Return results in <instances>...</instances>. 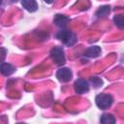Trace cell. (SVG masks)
<instances>
[{"label": "cell", "instance_id": "obj_14", "mask_svg": "<svg viewBox=\"0 0 124 124\" xmlns=\"http://www.w3.org/2000/svg\"><path fill=\"white\" fill-rule=\"evenodd\" d=\"M45 1H46V3H48V4H50V3H52V1H53V0H45Z\"/></svg>", "mask_w": 124, "mask_h": 124}, {"label": "cell", "instance_id": "obj_4", "mask_svg": "<svg viewBox=\"0 0 124 124\" xmlns=\"http://www.w3.org/2000/svg\"><path fill=\"white\" fill-rule=\"evenodd\" d=\"M74 87H75V91L78 94H82V93H85L89 90V84L87 81H85L84 79L82 78H78L75 81V84H74Z\"/></svg>", "mask_w": 124, "mask_h": 124}, {"label": "cell", "instance_id": "obj_12", "mask_svg": "<svg viewBox=\"0 0 124 124\" xmlns=\"http://www.w3.org/2000/svg\"><path fill=\"white\" fill-rule=\"evenodd\" d=\"M115 24L119 27V28H122L124 26V20H123V15H118L116 16H114L113 18Z\"/></svg>", "mask_w": 124, "mask_h": 124}, {"label": "cell", "instance_id": "obj_5", "mask_svg": "<svg viewBox=\"0 0 124 124\" xmlns=\"http://www.w3.org/2000/svg\"><path fill=\"white\" fill-rule=\"evenodd\" d=\"M56 78L62 82H67L72 78V72L68 68H61L57 71Z\"/></svg>", "mask_w": 124, "mask_h": 124}, {"label": "cell", "instance_id": "obj_11", "mask_svg": "<svg viewBox=\"0 0 124 124\" xmlns=\"http://www.w3.org/2000/svg\"><path fill=\"white\" fill-rule=\"evenodd\" d=\"M101 122L104 124H113L115 123V118L110 113H105L101 117Z\"/></svg>", "mask_w": 124, "mask_h": 124}, {"label": "cell", "instance_id": "obj_7", "mask_svg": "<svg viewBox=\"0 0 124 124\" xmlns=\"http://www.w3.org/2000/svg\"><path fill=\"white\" fill-rule=\"evenodd\" d=\"M15 72V67L9 63H2L0 64V73L4 76H10Z\"/></svg>", "mask_w": 124, "mask_h": 124}, {"label": "cell", "instance_id": "obj_9", "mask_svg": "<svg viewBox=\"0 0 124 124\" xmlns=\"http://www.w3.org/2000/svg\"><path fill=\"white\" fill-rule=\"evenodd\" d=\"M100 52H101L100 46H91V47L87 48V49L84 51V55H86V56H88V57H97V56H99Z\"/></svg>", "mask_w": 124, "mask_h": 124}, {"label": "cell", "instance_id": "obj_15", "mask_svg": "<svg viewBox=\"0 0 124 124\" xmlns=\"http://www.w3.org/2000/svg\"><path fill=\"white\" fill-rule=\"evenodd\" d=\"M1 3H2V0H0V4H1Z\"/></svg>", "mask_w": 124, "mask_h": 124}, {"label": "cell", "instance_id": "obj_1", "mask_svg": "<svg viewBox=\"0 0 124 124\" xmlns=\"http://www.w3.org/2000/svg\"><path fill=\"white\" fill-rule=\"evenodd\" d=\"M56 38L58 40H60L64 45H66L68 46H72L77 42V36L73 32L68 31V30L59 31L56 34Z\"/></svg>", "mask_w": 124, "mask_h": 124}, {"label": "cell", "instance_id": "obj_3", "mask_svg": "<svg viewBox=\"0 0 124 124\" xmlns=\"http://www.w3.org/2000/svg\"><path fill=\"white\" fill-rule=\"evenodd\" d=\"M50 55H51L52 60L56 64L63 65L65 63V55H64V50L62 47H59V46L53 47L50 51Z\"/></svg>", "mask_w": 124, "mask_h": 124}, {"label": "cell", "instance_id": "obj_2", "mask_svg": "<svg viewBox=\"0 0 124 124\" xmlns=\"http://www.w3.org/2000/svg\"><path fill=\"white\" fill-rule=\"evenodd\" d=\"M96 105L98 106V108H100L101 109H106L108 108H109L112 104V97L108 94H99L96 99Z\"/></svg>", "mask_w": 124, "mask_h": 124}, {"label": "cell", "instance_id": "obj_8", "mask_svg": "<svg viewBox=\"0 0 124 124\" xmlns=\"http://www.w3.org/2000/svg\"><path fill=\"white\" fill-rule=\"evenodd\" d=\"M54 23L59 27H65L69 22V17L62 16V15H56L54 17Z\"/></svg>", "mask_w": 124, "mask_h": 124}, {"label": "cell", "instance_id": "obj_10", "mask_svg": "<svg viewBox=\"0 0 124 124\" xmlns=\"http://www.w3.org/2000/svg\"><path fill=\"white\" fill-rule=\"evenodd\" d=\"M109 11H110V9H109L108 6H102V7L99 8L98 11L96 12V16H97V17H99V18L105 17V16H107L109 14Z\"/></svg>", "mask_w": 124, "mask_h": 124}, {"label": "cell", "instance_id": "obj_13", "mask_svg": "<svg viewBox=\"0 0 124 124\" xmlns=\"http://www.w3.org/2000/svg\"><path fill=\"white\" fill-rule=\"evenodd\" d=\"M91 82L93 83V85H94L96 88L100 87V86L103 84L102 79H101V78H91Z\"/></svg>", "mask_w": 124, "mask_h": 124}, {"label": "cell", "instance_id": "obj_6", "mask_svg": "<svg viewBox=\"0 0 124 124\" xmlns=\"http://www.w3.org/2000/svg\"><path fill=\"white\" fill-rule=\"evenodd\" d=\"M21 4L28 12H35L38 9L36 0H21Z\"/></svg>", "mask_w": 124, "mask_h": 124}]
</instances>
